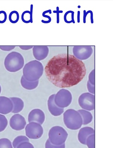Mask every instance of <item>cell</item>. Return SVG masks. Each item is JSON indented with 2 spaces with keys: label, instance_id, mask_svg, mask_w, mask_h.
<instances>
[{
  "label": "cell",
  "instance_id": "cell-1",
  "mask_svg": "<svg viewBox=\"0 0 113 148\" xmlns=\"http://www.w3.org/2000/svg\"><path fill=\"white\" fill-rule=\"evenodd\" d=\"M86 71L83 61L66 53L55 56L49 60L45 68L48 80L60 88H68L78 84L85 77Z\"/></svg>",
  "mask_w": 113,
  "mask_h": 148
},
{
  "label": "cell",
  "instance_id": "cell-2",
  "mask_svg": "<svg viewBox=\"0 0 113 148\" xmlns=\"http://www.w3.org/2000/svg\"><path fill=\"white\" fill-rule=\"evenodd\" d=\"M23 76L27 80L34 82L39 80L44 72L42 63L37 60L28 62L23 69Z\"/></svg>",
  "mask_w": 113,
  "mask_h": 148
},
{
  "label": "cell",
  "instance_id": "cell-3",
  "mask_svg": "<svg viewBox=\"0 0 113 148\" xmlns=\"http://www.w3.org/2000/svg\"><path fill=\"white\" fill-rule=\"evenodd\" d=\"M24 59L20 53L13 51L10 53L5 59L4 65L5 69L10 72H16L24 66Z\"/></svg>",
  "mask_w": 113,
  "mask_h": 148
},
{
  "label": "cell",
  "instance_id": "cell-4",
  "mask_svg": "<svg viewBox=\"0 0 113 148\" xmlns=\"http://www.w3.org/2000/svg\"><path fill=\"white\" fill-rule=\"evenodd\" d=\"M64 122L68 129L76 130L80 129L83 125L81 115L78 111L73 109H68L64 114Z\"/></svg>",
  "mask_w": 113,
  "mask_h": 148
},
{
  "label": "cell",
  "instance_id": "cell-5",
  "mask_svg": "<svg viewBox=\"0 0 113 148\" xmlns=\"http://www.w3.org/2000/svg\"><path fill=\"white\" fill-rule=\"evenodd\" d=\"M49 140L52 144L60 145L65 144L68 133L62 127L55 126L52 127L49 132Z\"/></svg>",
  "mask_w": 113,
  "mask_h": 148
},
{
  "label": "cell",
  "instance_id": "cell-6",
  "mask_svg": "<svg viewBox=\"0 0 113 148\" xmlns=\"http://www.w3.org/2000/svg\"><path fill=\"white\" fill-rule=\"evenodd\" d=\"M72 101V95L68 90L61 89L55 95L54 101L59 107L64 108L67 107Z\"/></svg>",
  "mask_w": 113,
  "mask_h": 148
},
{
  "label": "cell",
  "instance_id": "cell-7",
  "mask_svg": "<svg viewBox=\"0 0 113 148\" xmlns=\"http://www.w3.org/2000/svg\"><path fill=\"white\" fill-rule=\"evenodd\" d=\"M79 105L84 110L92 111L95 108V96L90 93H84L81 94L78 99Z\"/></svg>",
  "mask_w": 113,
  "mask_h": 148
},
{
  "label": "cell",
  "instance_id": "cell-8",
  "mask_svg": "<svg viewBox=\"0 0 113 148\" xmlns=\"http://www.w3.org/2000/svg\"><path fill=\"white\" fill-rule=\"evenodd\" d=\"M27 136L30 139H39L43 134V129L40 124L36 122H30L25 128Z\"/></svg>",
  "mask_w": 113,
  "mask_h": 148
},
{
  "label": "cell",
  "instance_id": "cell-9",
  "mask_svg": "<svg viewBox=\"0 0 113 148\" xmlns=\"http://www.w3.org/2000/svg\"><path fill=\"white\" fill-rule=\"evenodd\" d=\"M93 52L91 46H75L73 49V55L79 60H87L91 56Z\"/></svg>",
  "mask_w": 113,
  "mask_h": 148
},
{
  "label": "cell",
  "instance_id": "cell-10",
  "mask_svg": "<svg viewBox=\"0 0 113 148\" xmlns=\"http://www.w3.org/2000/svg\"><path fill=\"white\" fill-rule=\"evenodd\" d=\"M26 125L25 118L19 114L13 115L10 119V125L12 129L16 131L24 129Z\"/></svg>",
  "mask_w": 113,
  "mask_h": 148
},
{
  "label": "cell",
  "instance_id": "cell-11",
  "mask_svg": "<svg viewBox=\"0 0 113 148\" xmlns=\"http://www.w3.org/2000/svg\"><path fill=\"white\" fill-rule=\"evenodd\" d=\"M33 54L38 61L44 60L48 56L49 49L47 46H36L32 48Z\"/></svg>",
  "mask_w": 113,
  "mask_h": 148
},
{
  "label": "cell",
  "instance_id": "cell-12",
  "mask_svg": "<svg viewBox=\"0 0 113 148\" xmlns=\"http://www.w3.org/2000/svg\"><path fill=\"white\" fill-rule=\"evenodd\" d=\"M45 116L42 110L38 109H34L29 114L28 121L30 122H36L42 125L45 122Z\"/></svg>",
  "mask_w": 113,
  "mask_h": 148
},
{
  "label": "cell",
  "instance_id": "cell-13",
  "mask_svg": "<svg viewBox=\"0 0 113 148\" xmlns=\"http://www.w3.org/2000/svg\"><path fill=\"white\" fill-rule=\"evenodd\" d=\"M55 94L52 95L49 98L48 106L49 111L53 116L55 117L60 116L64 112V108H62L56 105L54 101Z\"/></svg>",
  "mask_w": 113,
  "mask_h": 148
},
{
  "label": "cell",
  "instance_id": "cell-14",
  "mask_svg": "<svg viewBox=\"0 0 113 148\" xmlns=\"http://www.w3.org/2000/svg\"><path fill=\"white\" fill-rule=\"evenodd\" d=\"M13 109V103L10 99L0 97V113L7 114L12 112Z\"/></svg>",
  "mask_w": 113,
  "mask_h": 148
},
{
  "label": "cell",
  "instance_id": "cell-15",
  "mask_svg": "<svg viewBox=\"0 0 113 148\" xmlns=\"http://www.w3.org/2000/svg\"><path fill=\"white\" fill-rule=\"evenodd\" d=\"M95 134L93 128L90 127H85L81 128L78 134V139L80 143L84 145H86L87 138L92 134Z\"/></svg>",
  "mask_w": 113,
  "mask_h": 148
},
{
  "label": "cell",
  "instance_id": "cell-16",
  "mask_svg": "<svg viewBox=\"0 0 113 148\" xmlns=\"http://www.w3.org/2000/svg\"><path fill=\"white\" fill-rule=\"evenodd\" d=\"M10 99L13 105V109L12 112L13 113H18L20 112L24 108L23 101L19 98L12 97Z\"/></svg>",
  "mask_w": 113,
  "mask_h": 148
},
{
  "label": "cell",
  "instance_id": "cell-17",
  "mask_svg": "<svg viewBox=\"0 0 113 148\" xmlns=\"http://www.w3.org/2000/svg\"><path fill=\"white\" fill-rule=\"evenodd\" d=\"M21 84L22 87L25 89L28 90H32L36 88L38 86L39 80L34 82H30L25 79L23 76L21 79Z\"/></svg>",
  "mask_w": 113,
  "mask_h": 148
},
{
  "label": "cell",
  "instance_id": "cell-18",
  "mask_svg": "<svg viewBox=\"0 0 113 148\" xmlns=\"http://www.w3.org/2000/svg\"><path fill=\"white\" fill-rule=\"evenodd\" d=\"M78 112L81 115L83 121V125H87L92 122L93 117L92 114L89 111L84 110H78Z\"/></svg>",
  "mask_w": 113,
  "mask_h": 148
},
{
  "label": "cell",
  "instance_id": "cell-19",
  "mask_svg": "<svg viewBox=\"0 0 113 148\" xmlns=\"http://www.w3.org/2000/svg\"><path fill=\"white\" fill-rule=\"evenodd\" d=\"M33 5L32 4L30 6V11H25L22 14V21L25 23L28 24L30 23H33Z\"/></svg>",
  "mask_w": 113,
  "mask_h": 148
},
{
  "label": "cell",
  "instance_id": "cell-20",
  "mask_svg": "<svg viewBox=\"0 0 113 148\" xmlns=\"http://www.w3.org/2000/svg\"><path fill=\"white\" fill-rule=\"evenodd\" d=\"M74 14L75 12L72 11H69L67 12L64 14V20L66 23L68 24H75V22L74 19Z\"/></svg>",
  "mask_w": 113,
  "mask_h": 148
},
{
  "label": "cell",
  "instance_id": "cell-21",
  "mask_svg": "<svg viewBox=\"0 0 113 148\" xmlns=\"http://www.w3.org/2000/svg\"><path fill=\"white\" fill-rule=\"evenodd\" d=\"M24 142H29V140L25 136H20L16 137L13 142V147L16 148L19 144Z\"/></svg>",
  "mask_w": 113,
  "mask_h": 148
},
{
  "label": "cell",
  "instance_id": "cell-22",
  "mask_svg": "<svg viewBox=\"0 0 113 148\" xmlns=\"http://www.w3.org/2000/svg\"><path fill=\"white\" fill-rule=\"evenodd\" d=\"M19 13L16 11H13L10 13L9 15V21L12 24H15L19 20Z\"/></svg>",
  "mask_w": 113,
  "mask_h": 148
},
{
  "label": "cell",
  "instance_id": "cell-23",
  "mask_svg": "<svg viewBox=\"0 0 113 148\" xmlns=\"http://www.w3.org/2000/svg\"><path fill=\"white\" fill-rule=\"evenodd\" d=\"M86 145L88 148H95V134L90 136L87 138Z\"/></svg>",
  "mask_w": 113,
  "mask_h": 148
},
{
  "label": "cell",
  "instance_id": "cell-24",
  "mask_svg": "<svg viewBox=\"0 0 113 148\" xmlns=\"http://www.w3.org/2000/svg\"><path fill=\"white\" fill-rule=\"evenodd\" d=\"M0 148H13L11 142L7 138L0 139Z\"/></svg>",
  "mask_w": 113,
  "mask_h": 148
},
{
  "label": "cell",
  "instance_id": "cell-25",
  "mask_svg": "<svg viewBox=\"0 0 113 148\" xmlns=\"http://www.w3.org/2000/svg\"><path fill=\"white\" fill-rule=\"evenodd\" d=\"M8 125V121L5 116L0 114V132L4 130Z\"/></svg>",
  "mask_w": 113,
  "mask_h": 148
},
{
  "label": "cell",
  "instance_id": "cell-26",
  "mask_svg": "<svg viewBox=\"0 0 113 148\" xmlns=\"http://www.w3.org/2000/svg\"><path fill=\"white\" fill-rule=\"evenodd\" d=\"M45 148H65V144H64L60 145H55L51 143L48 139L46 143Z\"/></svg>",
  "mask_w": 113,
  "mask_h": 148
},
{
  "label": "cell",
  "instance_id": "cell-27",
  "mask_svg": "<svg viewBox=\"0 0 113 148\" xmlns=\"http://www.w3.org/2000/svg\"><path fill=\"white\" fill-rule=\"evenodd\" d=\"M88 81L91 84L95 86V69L92 70L89 74Z\"/></svg>",
  "mask_w": 113,
  "mask_h": 148
},
{
  "label": "cell",
  "instance_id": "cell-28",
  "mask_svg": "<svg viewBox=\"0 0 113 148\" xmlns=\"http://www.w3.org/2000/svg\"><path fill=\"white\" fill-rule=\"evenodd\" d=\"M16 148H34L33 145L29 142H24L21 143Z\"/></svg>",
  "mask_w": 113,
  "mask_h": 148
},
{
  "label": "cell",
  "instance_id": "cell-29",
  "mask_svg": "<svg viewBox=\"0 0 113 148\" xmlns=\"http://www.w3.org/2000/svg\"><path fill=\"white\" fill-rule=\"evenodd\" d=\"M7 14L4 11H0V24L5 23L7 19Z\"/></svg>",
  "mask_w": 113,
  "mask_h": 148
},
{
  "label": "cell",
  "instance_id": "cell-30",
  "mask_svg": "<svg viewBox=\"0 0 113 148\" xmlns=\"http://www.w3.org/2000/svg\"><path fill=\"white\" fill-rule=\"evenodd\" d=\"M87 88L88 92L91 94L94 95L95 93V86L91 84L89 81H87Z\"/></svg>",
  "mask_w": 113,
  "mask_h": 148
},
{
  "label": "cell",
  "instance_id": "cell-31",
  "mask_svg": "<svg viewBox=\"0 0 113 148\" xmlns=\"http://www.w3.org/2000/svg\"><path fill=\"white\" fill-rule=\"evenodd\" d=\"M14 46H0V49L5 51H9L14 49L15 48Z\"/></svg>",
  "mask_w": 113,
  "mask_h": 148
},
{
  "label": "cell",
  "instance_id": "cell-32",
  "mask_svg": "<svg viewBox=\"0 0 113 148\" xmlns=\"http://www.w3.org/2000/svg\"><path fill=\"white\" fill-rule=\"evenodd\" d=\"M49 13L50 14H51V10H49L44 12H43L42 13V16L44 17L47 18L48 19V23H50L51 21V18L50 16H49L48 15H46V13Z\"/></svg>",
  "mask_w": 113,
  "mask_h": 148
},
{
  "label": "cell",
  "instance_id": "cell-33",
  "mask_svg": "<svg viewBox=\"0 0 113 148\" xmlns=\"http://www.w3.org/2000/svg\"><path fill=\"white\" fill-rule=\"evenodd\" d=\"M63 12V11L59 10V7H57V10L56 11H54L53 13H56L57 14V23H59L60 22L59 13Z\"/></svg>",
  "mask_w": 113,
  "mask_h": 148
},
{
  "label": "cell",
  "instance_id": "cell-34",
  "mask_svg": "<svg viewBox=\"0 0 113 148\" xmlns=\"http://www.w3.org/2000/svg\"><path fill=\"white\" fill-rule=\"evenodd\" d=\"M19 48L23 50H28L33 48V46H19Z\"/></svg>",
  "mask_w": 113,
  "mask_h": 148
},
{
  "label": "cell",
  "instance_id": "cell-35",
  "mask_svg": "<svg viewBox=\"0 0 113 148\" xmlns=\"http://www.w3.org/2000/svg\"><path fill=\"white\" fill-rule=\"evenodd\" d=\"M90 10H88L87 12L85 10L84 11L83 23H86V16H87V14L90 13Z\"/></svg>",
  "mask_w": 113,
  "mask_h": 148
},
{
  "label": "cell",
  "instance_id": "cell-36",
  "mask_svg": "<svg viewBox=\"0 0 113 148\" xmlns=\"http://www.w3.org/2000/svg\"><path fill=\"white\" fill-rule=\"evenodd\" d=\"M80 12H77V23H79L80 21Z\"/></svg>",
  "mask_w": 113,
  "mask_h": 148
},
{
  "label": "cell",
  "instance_id": "cell-37",
  "mask_svg": "<svg viewBox=\"0 0 113 148\" xmlns=\"http://www.w3.org/2000/svg\"><path fill=\"white\" fill-rule=\"evenodd\" d=\"M1 86H0V93H1Z\"/></svg>",
  "mask_w": 113,
  "mask_h": 148
},
{
  "label": "cell",
  "instance_id": "cell-38",
  "mask_svg": "<svg viewBox=\"0 0 113 148\" xmlns=\"http://www.w3.org/2000/svg\"><path fill=\"white\" fill-rule=\"evenodd\" d=\"M78 7L79 8H81V6H80L79 5L78 6Z\"/></svg>",
  "mask_w": 113,
  "mask_h": 148
}]
</instances>
